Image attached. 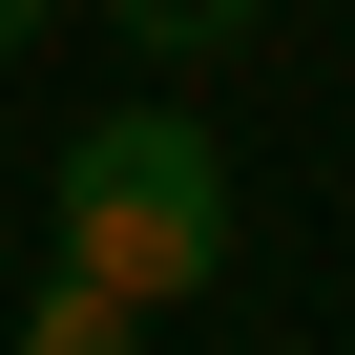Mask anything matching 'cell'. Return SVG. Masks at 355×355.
Listing matches in <instances>:
<instances>
[{"label": "cell", "mask_w": 355, "mask_h": 355, "mask_svg": "<svg viewBox=\"0 0 355 355\" xmlns=\"http://www.w3.org/2000/svg\"><path fill=\"white\" fill-rule=\"evenodd\" d=\"M63 272L189 313V293L230 272V146H209L189 105H105V125L63 146Z\"/></svg>", "instance_id": "1"}, {"label": "cell", "mask_w": 355, "mask_h": 355, "mask_svg": "<svg viewBox=\"0 0 355 355\" xmlns=\"http://www.w3.org/2000/svg\"><path fill=\"white\" fill-rule=\"evenodd\" d=\"M21 355H146V293H105V272H42V293H21Z\"/></svg>", "instance_id": "2"}, {"label": "cell", "mask_w": 355, "mask_h": 355, "mask_svg": "<svg viewBox=\"0 0 355 355\" xmlns=\"http://www.w3.org/2000/svg\"><path fill=\"white\" fill-rule=\"evenodd\" d=\"M105 21H125V42H167V63H189V42H251L272 0H105Z\"/></svg>", "instance_id": "3"}, {"label": "cell", "mask_w": 355, "mask_h": 355, "mask_svg": "<svg viewBox=\"0 0 355 355\" xmlns=\"http://www.w3.org/2000/svg\"><path fill=\"white\" fill-rule=\"evenodd\" d=\"M21 42H42V0H0V63H21Z\"/></svg>", "instance_id": "4"}]
</instances>
